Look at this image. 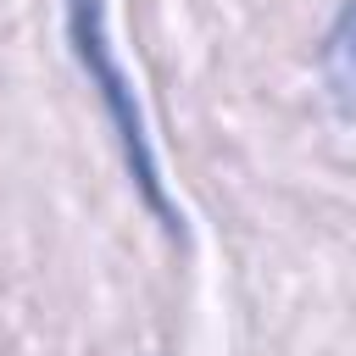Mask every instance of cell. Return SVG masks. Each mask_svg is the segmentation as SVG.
Masks as SVG:
<instances>
[{"label": "cell", "instance_id": "1", "mask_svg": "<svg viewBox=\"0 0 356 356\" xmlns=\"http://www.w3.org/2000/svg\"><path fill=\"white\" fill-rule=\"evenodd\" d=\"M67 39H72V56L78 67L89 72V83L100 89L106 100V117L117 128V145H122V161H128V178L139 184V200L161 217L167 234H178V211L161 189V167H156V150H150V128L139 117V100H134V83L111 50V33H106V0H67Z\"/></svg>", "mask_w": 356, "mask_h": 356}, {"label": "cell", "instance_id": "2", "mask_svg": "<svg viewBox=\"0 0 356 356\" xmlns=\"http://www.w3.org/2000/svg\"><path fill=\"white\" fill-rule=\"evenodd\" d=\"M317 67H323V83H328L339 117H356V0H339L334 22L323 33Z\"/></svg>", "mask_w": 356, "mask_h": 356}]
</instances>
